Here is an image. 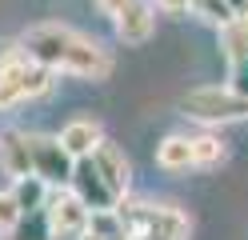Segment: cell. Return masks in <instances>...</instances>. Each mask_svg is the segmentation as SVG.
Masks as SVG:
<instances>
[{"instance_id": "cell-1", "label": "cell", "mask_w": 248, "mask_h": 240, "mask_svg": "<svg viewBox=\"0 0 248 240\" xmlns=\"http://www.w3.org/2000/svg\"><path fill=\"white\" fill-rule=\"evenodd\" d=\"M16 48L52 72H72L84 80H104L112 72V52L68 24H36L16 40Z\"/></svg>"}, {"instance_id": "cell-2", "label": "cell", "mask_w": 248, "mask_h": 240, "mask_svg": "<svg viewBox=\"0 0 248 240\" xmlns=\"http://www.w3.org/2000/svg\"><path fill=\"white\" fill-rule=\"evenodd\" d=\"M52 76H56L52 68L28 60L20 48H8V52L0 56V112L44 96V92L52 88Z\"/></svg>"}, {"instance_id": "cell-3", "label": "cell", "mask_w": 248, "mask_h": 240, "mask_svg": "<svg viewBox=\"0 0 248 240\" xmlns=\"http://www.w3.org/2000/svg\"><path fill=\"white\" fill-rule=\"evenodd\" d=\"M128 240H188V216L172 204H116Z\"/></svg>"}, {"instance_id": "cell-4", "label": "cell", "mask_w": 248, "mask_h": 240, "mask_svg": "<svg viewBox=\"0 0 248 240\" xmlns=\"http://www.w3.org/2000/svg\"><path fill=\"white\" fill-rule=\"evenodd\" d=\"M180 112L200 124H232L248 116V100L236 96L228 84H200L180 96Z\"/></svg>"}, {"instance_id": "cell-5", "label": "cell", "mask_w": 248, "mask_h": 240, "mask_svg": "<svg viewBox=\"0 0 248 240\" xmlns=\"http://www.w3.org/2000/svg\"><path fill=\"white\" fill-rule=\"evenodd\" d=\"M28 160H32V176H40L48 188H68L76 160L60 144V136H28Z\"/></svg>"}, {"instance_id": "cell-6", "label": "cell", "mask_w": 248, "mask_h": 240, "mask_svg": "<svg viewBox=\"0 0 248 240\" xmlns=\"http://www.w3.org/2000/svg\"><path fill=\"white\" fill-rule=\"evenodd\" d=\"M44 216H48V228H52L56 240H80L88 232L92 208L76 196L72 188H52L48 204H44Z\"/></svg>"}, {"instance_id": "cell-7", "label": "cell", "mask_w": 248, "mask_h": 240, "mask_svg": "<svg viewBox=\"0 0 248 240\" xmlns=\"http://www.w3.org/2000/svg\"><path fill=\"white\" fill-rule=\"evenodd\" d=\"M68 188L80 196L92 212H108V208H116L120 204V196L112 188H108V180L96 172V164H92V156H80L76 160V168H72V180H68Z\"/></svg>"}, {"instance_id": "cell-8", "label": "cell", "mask_w": 248, "mask_h": 240, "mask_svg": "<svg viewBox=\"0 0 248 240\" xmlns=\"http://www.w3.org/2000/svg\"><path fill=\"white\" fill-rule=\"evenodd\" d=\"M112 24H116V36L124 44H144L152 36V28H156V8H152L148 0H128V4L112 16Z\"/></svg>"}, {"instance_id": "cell-9", "label": "cell", "mask_w": 248, "mask_h": 240, "mask_svg": "<svg viewBox=\"0 0 248 240\" xmlns=\"http://www.w3.org/2000/svg\"><path fill=\"white\" fill-rule=\"evenodd\" d=\"M92 164H96V172L108 180V188L124 200V192H128V184H132V164H128V156H124L112 140H100L96 152H92Z\"/></svg>"}, {"instance_id": "cell-10", "label": "cell", "mask_w": 248, "mask_h": 240, "mask_svg": "<svg viewBox=\"0 0 248 240\" xmlns=\"http://www.w3.org/2000/svg\"><path fill=\"white\" fill-rule=\"evenodd\" d=\"M104 140V132H100V124L96 120H68L64 128H60V144L68 148V156L72 160H80V156H92L96 152V144Z\"/></svg>"}, {"instance_id": "cell-11", "label": "cell", "mask_w": 248, "mask_h": 240, "mask_svg": "<svg viewBox=\"0 0 248 240\" xmlns=\"http://www.w3.org/2000/svg\"><path fill=\"white\" fill-rule=\"evenodd\" d=\"M0 172L4 176H28L32 160H28V132H4L0 136Z\"/></svg>"}, {"instance_id": "cell-12", "label": "cell", "mask_w": 248, "mask_h": 240, "mask_svg": "<svg viewBox=\"0 0 248 240\" xmlns=\"http://www.w3.org/2000/svg\"><path fill=\"white\" fill-rule=\"evenodd\" d=\"M156 164L164 172H188L192 164V136H164L156 144Z\"/></svg>"}, {"instance_id": "cell-13", "label": "cell", "mask_w": 248, "mask_h": 240, "mask_svg": "<svg viewBox=\"0 0 248 240\" xmlns=\"http://www.w3.org/2000/svg\"><path fill=\"white\" fill-rule=\"evenodd\" d=\"M12 196H16V204H20V212H40L44 204H48V196H52V188L40 180V176H16L12 180Z\"/></svg>"}, {"instance_id": "cell-14", "label": "cell", "mask_w": 248, "mask_h": 240, "mask_svg": "<svg viewBox=\"0 0 248 240\" xmlns=\"http://www.w3.org/2000/svg\"><path fill=\"white\" fill-rule=\"evenodd\" d=\"M4 240H52V228H48V216H44V208H40V212H24L16 228L4 232Z\"/></svg>"}, {"instance_id": "cell-15", "label": "cell", "mask_w": 248, "mask_h": 240, "mask_svg": "<svg viewBox=\"0 0 248 240\" xmlns=\"http://www.w3.org/2000/svg\"><path fill=\"white\" fill-rule=\"evenodd\" d=\"M220 52H224V60H228V64L248 56V32H244V24H240V20H228V24L220 28Z\"/></svg>"}, {"instance_id": "cell-16", "label": "cell", "mask_w": 248, "mask_h": 240, "mask_svg": "<svg viewBox=\"0 0 248 240\" xmlns=\"http://www.w3.org/2000/svg\"><path fill=\"white\" fill-rule=\"evenodd\" d=\"M224 160V144L216 136H192V164L196 168H216Z\"/></svg>"}, {"instance_id": "cell-17", "label": "cell", "mask_w": 248, "mask_h": 240, "mask_svg": "<svg viewBox=\"0 0 248 240\" xmlns=\"http://www.w3.org/2000/svg\"><path fill=\"white\" fill-rule=\"evenodd\" d=\"M188 12H196L200 20H208L216 28H224L228 20H236V12H232L224 0H188Z\"/></svg>"}, {"instance_id": "cell-18", "label": "cell", "mask_w": 248, "mask_h": 240, "mask_svg": "<svg viewBox=\"0 0 248 240\" xmlns=\"http://www.w3.org/2000/svg\"><path fill=\"white\" fill-rule=\"evenodd\" d=\"M20 204H16V196H12V188H0V232H12L20 224Z\"/></svg>"}, {"instance_id": "cell-19", "label": "cell", "mask_w": 248, "mask_h": 240, "mask_svg": "<svg viewBox=\"0 0 248 240\" xmlns=\"http://www.w3.org/2000/svg\"><path fill=\"white\" fill-rule=\"evenodd\" d=\"M228 88L236 92V96H244V100H248V56L228 64Z\"/></svg>"}, {"instance_id": "cell-20", "label": "cell", "mask_w": 248, "mask_h": 240, "mask_svg": "<svg viewBox=\"0 0 248 240\" xmlns=\"http://www.w3.org/2000/svg\"><path fill=\"white\" fill-rule=\"evenodd\" d=\"M156 8L168 16H180V12H188V0H156Z\"/></svg>"}, {"instance_id": "cell-21", "label": "cell", "mask_w": 248, "mask_h": 240, "mask_svg": "<svg viewBox=\"0 0 248 240\" xmlns=\"http://www.w3.org/2000/svg\"><path fill=\"white\" fill-rule=\"evenodd\" d=\"M124 4H128V0H96V8H100L104 16H116V12L124 8Z\"/></svg>"}, {"instance_id": "cell-22", "label": "cell", "mask_w": 248, "mask_h": 240, "mask_svg": "<svg viewBox=\"0 0 248 240\" xmlns=\"http://www.w3.org/2000/svg\"><path fill=\"white\" fill-rule=\"evenodd\" d=\"M224 4H228L232 12H236V16H240V12H248V0H224Z\"/></svg>"}, {"instance_id": "cell-23", "label": "cell", "mask_w": 248, "mask_h": 240, "mask_svg": "<svg viewBox=\"0 0 248 240\" xmlns=\"http://www.w3.org/2000/svg\"><path fill=\"white\" fill-rule=\"evenodd\" d=\"M236 20H240V24H244V32H248V12H240V16H236Z\"/></svg>"}]
</instances>
